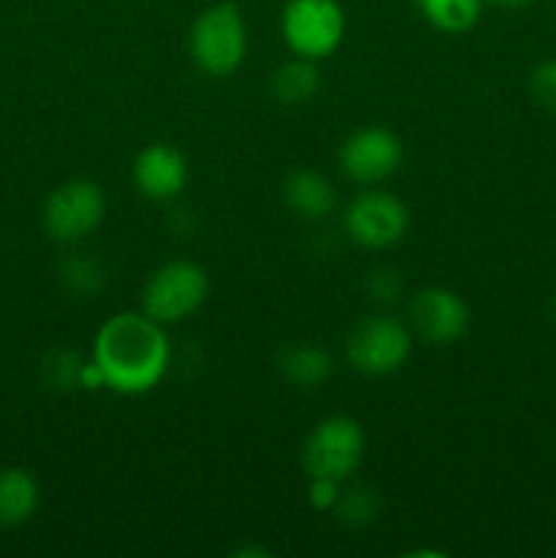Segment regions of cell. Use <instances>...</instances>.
Listing matches in <instances>:
<instances>
[{"instance_id":"cell-1","label":"cell","mask_w":556,"mask_h":558,"mask_svg":"<svg viewBox=\"0 0 556 558\" xmlns=\"http://www.w3.org/2000/svg\"><path fill=\"white\" fill-rule=\"evenodd\" d=\"M169 338L147 314H114L93 338V360L101 385L120 396L150 392L169 371Z\"/></svg>"},{"instance_id":"cell-2","label":"cell","mask_w":556,"mask_h":558,"mask_svg":"<svg viewBox=\"0 0 556 558\" xmlns=\"http://www.w3.org/2000/svg\"><path fill=\"white\" fill-rule=\"evenodd\" d=\"M249 47L243 14L234 0L207 5L189 31V52L196 69L207 76H227L240 69Z\"/></svg>"},{"instance_id":"cell-3","label":"cell","mask_w":556,"mask_h":558,"mask_svg":"<svg viewBox=\"0 0 556 558\" xmlns=\"http://www.w3.org/2000/svg\"><path fill=\"white\" fill-rule=\"evenodd\" d=\"M365 458V434L363 425L354 417H327L311 428L305 436L300 461L311 480H333L347 483L360 469Z\"/></svg>"},{"instance_id":"cell-4","label":"cell","mask_w":556,"mask_h":558,"mask_svg":"<svg viewBox=\"0 0 556 558\" xmlns=\"http://www.w3.org/2000/svg\"><path fill=\"white\" fill-rule=\"evenodd\" d=\"M347 16L338 0H287L281 36L289 52L305 60H325L341 47Z\"/></svg>"},{"instance_id":"cell-5","label":"cell","mask_w":556,"mask_h":558,"mask_svg":"<svg viewBox=\"0 0 556 558\" xmlns=\"http://www.w3.org/2000/svg\"><path fill=\"white\" fill-rule=\"evenodd\" d=\"M210 292V278L200 265L185 259L167 262L147 278L142 289V314L158 325H178L202 308Z\"/></svg>"},{"instance_id":"cell-6","label":"cell","mask_w":556,"mask_h":558,"mask_svg":"<svg viewBox=\"0 0 556 558\" xmlns=\"http://www.w3.org/2000/svg\"><path fill=\"white\" fill-rule=\"evenodd\" d=\"M343 352H347V363L360 374H396L412 354V330L407 322L396 319V316H365L349 330Z\"/></svg>"},{"instance_id":"cell-7","label":"cell","mask_w":556,"mask_h":558,"mask_svg":"<svg viewBox=\"0 0 556 558\" xmlns=\"http://www.w3.org/2000/svg\"><path fill=\"white\" fill-rule=\"evenodd\" d=\"M104 213H107V199L101 185L96 180L76 178L58 185L44 202L41 227L55 243L74 245L101 227Z\"/></svg>"},{"instance_id":"cell-8","label":"cell","mask_w":556,"mask_h":558,"mask_svg":"<svg viewBox=\"0 0 556 558\" xmlns=\"http://www.w3.org/2000/svg\"><path fill=\"white\" fill-rule=\"evenodd\" d=\"M343 229L363 248H390L407 234L409 210L390 191L368 189L347 205Z\"/></svg>"},{"instance_id":"cell-9","label":"cell","mask_w":556,"mask_h":558,"mask_svg":"<svg viewBox=\"0 0 556 558\" xmlns=\"http://www.w3.org/2000/svg\"><path fill=\"white\" fill-rule=\"evenodd\" d=\"M403 161V145L390 129L365 125L343 140L338 163L352 183L374 185L396 174Z\"/></svg>"},{"instance_id":"cell-10","label":"cell","mask_w":556,"mask_h":558,"mask_svg":"<svg viewBox=\"0 0 556 558\" xmlns=\"http://www.w3.org/2000/svg\"><path fill=\"white\" fill-rule=\"evenodd\" d=\"M409 330L431 347H450L469 330V305L452 289H420L409 300Z\"/></svg>"},{"instance_id":"cell-11","label":"cell","mask_w":556,"mask_h":558,"mask_svg":"<svg viewBox=\"0 0 556 558\" xmlns=\"http://www.w3.org/2000/svg\"><path fill=\"white\" fill-rule=\"evenodd\" d=\"M131 180L145 199L169 202L183 194L189 183V161L178 147L167 142H153L136 153L131 163Z\"/></svg>"},{"instance_id":"cell-12","label":"cell","mask_w":556,"mask_h":558,"mask_svg":"<svg viewBox=\"0 0 556 558\" xmlns=\"http://www.w3.org/2000/svg\"><path fill=\"white\" fill-rule=\"evenodd\" d=\"M283 202H287L289 210L294 216L305 218V221H319L327 218L336 210V189H333L330 180L325 174H319L316 169L300 167L292 169L283 180Z\"/></svg>"},{"instance_id":"cell-13","label":"cell","mask_w":556,"mask_h":558,"mask_svg":"<svg viewBox=\"0 0 556 558\" xmlns=\"http://www.w3.org/2000/svg\"><path fill=\"white\" fill-rule=\"evenodd\" d=\"M41 501L36 477L25 469H0V526L14 529L31 521Z\"/></svg>"},{"instance_id":"cell-14","label":"cell","mask_w":556,"mask_h":558,"mask_svg":"<svg viewBox=\"0 0 556 558\" xmlns=\"http://www.w3.org/2000/svg\"><path fill=\"white\" fill-rule=\"evenodd\" d=\"M278 374L294 387L314 390L333 374V357L314 343H292L278 354Z\"/></svg>"},{"instance_id":"cell-15","label":"cell","mask_w":556,"mask_h":558,"mask_svg":"<svg viewBox=\"0 0 556 558\" xmlns=\"http://www.w3.org/2000/svg\"><path fill=\"white\" fill-rule=\"evenodd\" d=\"M270 87H273V96H276L281 104H287V107L309 104L322 87V76L319 71H316V60H305L294 54L292 60L278 65V71L270 80Z\"/></svg>"},{"instance_id":"cell-16","label":"cell","mask_w":556,"mask_h":558,"mask_svg":"<svg viewBox=\"0 0 556 558\" xmlns=\"http://www.w3.org/2000/svg\"><path fill=\"white\" fill-rule=\"evenodd\" d=\"M428 25L442 33H467L478 25L483 0H414Z\"/></svg>"},{"instance_id":"cell-17","label":"cell","mask_w":556,"mask_h":558,"mask_svg":"<svg viewBox=\"0 0 556 558\" xmlns=\"http://www.w3.org/2000/svg\"><path fill=\"white\" fill-rule=\"evenodd\" d=\"M336 512L341 515V521L352 523V526H365L379 512V499L374 496V490H347V494L338 496Z\"/></svg>"},{"instance_id":"cell-18","label":"cell","mask_w":556,"mask_h":558,"mask_svg":"<svg viewBox=\"0 0 556 558\" xmlns=\"http://www.w3.org/2000/svg\"><path fill=\"white\" fill-rule=\"evenodd\" d=\"M60 276H63V281L69 283L74 292H82V294L96 292L104 281L101 267H98L93 259H80V256L65 262V265L60 267Z\"/></svg>"},{"instance_id":"cell-19","label":"cell","mask_w":556,"mask_h":558,"mask_svg":"<svg viewBox=\"0 0 556 558\" xmlns=\"http://www.w3.org/2000/svg\"><path fill=\"white\" fill-rule=\"evenodd\" d=\"M529 90H532L534 101L540 107L556 112V58L545 60L537 69L532 71V80H529Z\"/></svg>"},{"instance_id":"cell-20","label":"cell","mask_w":556,"mask_h":558,"mask_svg":"<svg viewBox=\"0 0 556 558\" xmlns=\"http://www.w3.org/2000/svg\"><path fill=\"white\" fill-rule=\"evenodd\" d=\"M483 3H496V5H505V9H521V5L534 3V0H483Z\"/></svg>"},{"instance_id":"cell-21","label":"cell","mask_w":556,"mask_h":558,"mask_svg":"<svg viewBox=\"0 0 556 558\" xmlns=\"http://www.w3.org/2000/svg\"><path fill=\"white\" fill-rule=\"evenodd\" d=\"M554 316H556V298H554Z\"/></svg>"}]
</instances>
